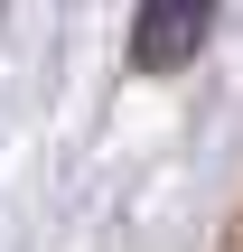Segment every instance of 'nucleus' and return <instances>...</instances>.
Here are the masks:
<instances>
[{"mask_svg":"<svg viewBox=\"0 0 243 252\" xmlns=\"http://www.w3.org/2000/svg\"><path fill=\"white\" fill-rule=\"evenodd\" d=\"M215 9H225V0H140V19H131V65H140V75L197 65V47L215 37Z\"/></svg>","mask_w":243,"mask_h":252,"instance_id":"nucleus-1","label":"nucleus"}]
</instances>
